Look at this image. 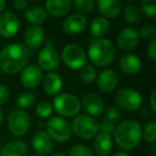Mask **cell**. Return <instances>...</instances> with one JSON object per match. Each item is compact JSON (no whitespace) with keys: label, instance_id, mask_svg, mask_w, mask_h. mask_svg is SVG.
Listing matches in <instances>:
<instances>
[{"label":"cell","instance_id":"obj_1","mask_svg":"<svg viewBox=\"0 0 156 156\" xmlns=\"http://www.w3.org/2000/svg\"><path fill=\"white\" fill-rule=\"evenodd\" d=\"M30 51L25 45L11 43L0 50V69L7 74H17L27 66Z\"/></svg>","mask_w":156,"mask_h":156},{"label":"cell","instance_id":"obj_2","mask_svg":"<svg viewBox=\"0 0 156 156\" xmlns=\"http://www.w3.org/2000/svg\"><path fill=\"white\" fill-rule=\"evenodd\" d=\"M115 140L124 151L134 150L141 140V126L135 120H126L115 127Z\"/></svg>","mask_w":156,"mask_h":156},{"label":"cell","instance_id":"obj_3","mask_svg":"<svg viewBox=\"0 0 156 156\" xmlns=\"http://www.w3.org/2000/svg\"><path fill=\"white\" fill-rule=\"evenodd\" d=\"M88 57L96 66L108 65L115 57V46L107 39H93L88 47Z\"/></svg>","mask_w":156,"mask_h":156},{"label":"cell","instance_id":"obj_4","mask_svg":"<svg viewBox=\"0 0 156 156\" xmlns=\"http://www.w3.org/2000/svg\"><path fill=\"white\" fill-rule=\"evenodd\" d=\"M72 129L78 138L88 140L98 135V123L90 115H79L72 122Z\"/></svg>","mask_w":156,"mask_h":156},{"label":"cell","instance_id":"obj_5","mask_svg":"<svg viewBox=\"0 0 156 156\" xmlns=\"http://www.w3.org/2000/svg\"><path fill=\"white\" fill-rule=\"evenodd\" d=\"M54 109L62 117H74L80 110V102L77 96L71 93L59 94L54 100Z\"/></svg>","mask_w":156,"mask_h":156},{"label":"cell","instance_id":"obj_6","mask_svg":"<svg viewBox=\"0 0 156 156\" xmlns=\"http://www.w3.org/2000/svg\"><path fill=\"white\" fill-rule=\"evenodd\" d=\"M62 60L71 69H79L87 64V55L77 44H69L63 48Z\"/></svg>","mask_w":156,"mask_h":156},{"label":"cell","instance_id":"obj_7","mask_svg":"<svg viewBox=\"0 0 156 156\" xmlns=\"http://www.w3.org/2000/svg\"><path fill=\"white\" fill-rule=\"evenodd\" d=\"M115 101L118 106L123 110L136 111L138 110L142 103V98H141L140 93L135 89L123 88L115 93Z\"/></svg>","mask_w":156,"mask_h":156},{"label":"cell","instance_id":"obj_8","mask_svg":"<svg viewBox=\"0 0 156 156\" xmlns=\"http://www.w3.org/2000/svg\"><path fill=\"white\" fill-rule=\"evenodd\" d=\"M31 120L26 111L15 109L9 113L8 117V127L14 136H24L30 128Z\"/></svg>","mask_w":156,"mask_h":156},{"label":"cell","instance_id":"obj_9","mask_svg":"<svg viewBox=\"0 0 156 156\" xmlns=\"http://www.w3.org/2000/svg\"><path fill=\"white\" fill-rule=\"evenodd\" d=\"M37 62H39L40 69L48 72L54 71L55 69L59 66L60 56H59L57 49L54 47L52 40H47L46 46L39 52Z\"/></svg>","mask_w":156,"mask_h":156},{"label":"cell","instance_id":"obj_10","mask_svg":"<svg viewBox=\"0 0 156 156\" xmlns=\"http://www.w3.org/2000/svg\"><path fill=\"white\" fill-rule=\"evenodd\" d=\"M46 128H47L46 133L49 135L50 138L58 142L67 141L71 137L72 132L69 124L60 117H54L48 120Z\"/></svg>","mask_w":156,"mask_h":156},{"label":"cell","instance_id":"obj_11","mask_svg":"<svg viewBox=\"0 0 156 156\" xmlns=\"http://www.w3.org/2000/svg\"><path fill=\"white\" fill-rule=\"evenodd\" d=\"M20 30L18 17L12 12L0 14V35L5 39L13 37Z\"/></svg>","mask_w":156,"mask_h":156},{"label":"cell","instance_id":"obj_12","mask_svg":"<svg viewBox=\"0 0 156 156\" xmlns=\"http://www.w3.org/2000/svg\"><path fill=\"white\" fill-rule=\"evenodd\" d=\"M138 40V32L134 28L127 27V28H124L120 31L119 35H118L117 43L121 50H123V51H130V50H133L137 46Z\"/></svg>","mask_w":156,"mask_h":156},{"label":"cell","instance_id":"obj_13","mask_svg":"<svg viewBox=\"0 0 156 156\" xmlns=\"http://www.w3.org/2000/svg\"><path fill=\"white\" fill-rule=\"evenodd\" d=\"M43 72L37 65L31 64L26 66L22 72L20 81L26 88H34L42 81Z\"/></svg>","mask_w":156,"mask_h":156},{"label":"cell","instance_id":"obj_14","mask_svg":"<svg viewBox=\"0 0 156 156\" xmlns=\"http://www.w3.org/2000/svg\"><path fill=\"white\" fill-rule=\"evenodd\" d=\"M52 139L44 130H39L32 137V147L37 155H47L52 150Z\"/></svg>","mask_w":156,"mask_h":156},{"label":"cell","instance_id":"obj_15","mask_svg":"<svg viewBox=\"0 0 156 156\" xmlns=\"http://www.w3.org/2000/svg\"><path fill=\"white\" fill-rule=\"evenodd\" d=\"M83 106L90 117H98L105 111V103L103 98L94 93H87L83 96Z\"/></svg>","mask_w":156,"mask_h":156},{"label":"cell","instance_id":"obj_16","mask_svg":"<svg viewBox=\"0 0 156 156\" xmlns=\"http://www.w3.org/2000/svg\"><path fill=\"white\" fill-rule=\"evenodd\" d=\"M118 83H119V76L112 69H104L101 72L96 80L98 89L105 93L112 92L117 88Z\"/></svg>","mask_w":156,"mask_h":156},{"label":"cell","instance_id":"obj_17","mask_svg":"<svg viewBox=\"0 0 156 156\" xmlns=\"http://www.w3.org/2000/svg\"><path fill=\"white\" fill-rule=\"evenodd\" d=\"M44 30L37 25H31L26 29L24 34V40L26 47L30 49H37L44 42Z\"/></svg>","mask_w":156,"mask_h":156},{"label":"cell","instance_id":"obj_18","mask_svg":"<svg viewBox=\"0 0 156 156\" xmlns=\"http://www.w3.org/2000/svg\"><path fill=\"white\" fill-rule=\"evenodd\" d=\"M87 27V18L81 14H72L63 22V30L71 35H76Z\"/></svg>","mask_w":156,"mask_h":156},{"label":"cell","instance_id":"obj_19","mask_svg":"<svg viewBox=\"0 0 156 156\" xmlns=\"http://www.w3.org/2000/svg\"><path fill=\"white\" fill-rule=\"evenodd\" d=\"M119 66L124 73L128 74V75H135L141 71L142 63L136 55L125 54L120 58Z\"/></svg>","mask_w":156,"mask_h":156},{"label":"cell","instance_id":"obj_20","mask_svg":"<svg viewBox=\"0 0 156 156\" xmlns=\"http://www.w3.org/2000/svg\"><path fill=\"white\" fill-rule=\"evenodd\" d=\"M96 5L100 13L108 18L118 17L122 11V5L119 0H98Z\"/></svg>","mask_w":156,"mask_h":156},{"label":"cell","instance_id":"obj_21","mask_svg":"<svg viewBox=\"0 0 156 156\" xmlns=\"http://www.w3.org/2000/svg\"><path fill=\"white\" fill-rule=\"evenodd\" d=\"M72 2L69 0H49L46 2V10L55 17L64 16L71 11Z\"/></svg>","mask_w":156,"mask_h":156},{"label":"cell","instance_id":"obj_22","mask_svg":"<svg viewBox=\"0 0 156 156\" xmlns=\"http://www.w3.org/2000/svg\"><path fill=\"white\" fill-rule=\"evenodd\" d=\"M62 79L57 73H48L43 79V87L48 95H57L62 89Z\"/></svg>","mask_w":156,"mask_h":156},{"label":"cell","instance_id":"obj_23","mask_svg":"<svg viewBox=\"0 0 156 156\" xmlns=\"http://www.w3.org/2000/svg\"><path fill=\"white\" fill-rule=\"evenodd\" d=\"M94 150L100 156H108L112 151V138L110 135L100 134L96 135L94 139Z\"/></svg>","mask_w":156,"mask_h":156},{"label":"cell","instance_id":"obj_24","mask_svg":"<svg viewBox=\"0 0 156 156\" xmlns=\"http://www.w3.org/2000/svg\"><path fill=\"white\" fill-rule=\"evenodd\" d=\"M27 145L22 140H14L3 145L0 151V156H26Z\"/></svg>","mask_w":156,"mask_h":156},{"label":"cell","instance_id":"obj_25","mask_svg":"<svg viewBox=\"0 0 156 156\" xmlns=\"http://www.w3.org/2000/svg\"><path fill=\"white\" fill-rule=\"evenodd\" d=\"M25 18L27 22L31 23L32 25H39L42 24L47 18V13L45 9L40 5H32L26 9L25 11Z\"/></svg>","mask_w":156,"mask_h":156},{"label":"cell","instance_id":"obj_26","mask_svg":"<svg viewBox=\"0 0 156 156\" xmlns=\"http://www.w3.org/2000/svg\"><path fill=\"white\" fill-rule=\"evenodd\" d=\"M109 30V22L104 17H98L90 26V34L94 39H101Z\"/></svg>","mask_w":156,"mask_h":156},{"label":"cell","instance_id":"obj_27","mask_svg":"<svg viewBox=\"0 0 156 156\" xmlns=\"http://www.w3.org/2000/svg\"><path fill=\"white\" fill-rule=\"evenodd\" d=\"M124 20L127 24L129 25H137L139 24L141 20V14L139 11L138 7H136L135 5H127L124 8L123 11Z\"/></svg>","mask_w":156,"mask_h":156},{"label":"cell","instance_id":"obj_28","mask_svg":"<svg viewBox=\"0 0 156 156\" xmlns=\"http://www.w3.org/2000/svg\"><path fill=\"white\" fill-rule=\"evenodd\" d=\"M35 103V96L31 92H23L16 98V106L20 108H29Z\"/></svg>","mask_w":156,"mask_h":156},{"label":"cell","instance_id":"obj_29","mask_svg":"<svg viewBox=\"0 0 156 156\" xmlns=\"http://www.w3.org/2000/svg\"><path fill=\"white\" fill-rule=\"evenodd\" d=\"M79 77L83 81L87 83H90L92 81L95 80L96 78V71L94 69L93 65L90 64H86L83 65L80 69V72H79Z\"/></svg>","mask_w":156,"mask_h":156},{"label":"cell","instance_id":"obj_30","mask_svg":"<svg viewBox=\"0 0 156 156\" xmlns=\"http://www.w3.org/2000/svg\"><path fill=\"white\" fill-rule=\"evenodd\" d=\"M141 135H143V139L147 142H154L156 140V124L155 122L151 121L147 122L145 124L144 128H143V133Z\"/></svg>","mask_w":156,"mask_h":156},{"label":"cell","instance_id":"obj_31","mask_svg":"<svg viewBox=\"0 0 156 156\" xmlns=\"http://www.w3.org/2000/svg\"><path fill=\"white\" fill-rule=\"evenodd\" d=\"M141 11L147 17L154 18L156 15V1L155 0H143L141 2Z\"/></svg>","mask_w":156,"mask_h":156},{"label":"cell","instance_id":"obj_32","mask_svg":"<svg viewBox=\"0 0 156 156\" xmlns=\"http://www.w3.org/2000/svg\"><path fill=\"white\" fill-rule=\"evenodd\" d=\"M52 111H54V107L47 101H43V102L39 103L37 106V115L42 119L50 117Z\"/></svg>","mask_w":156,"mask_h":156},{"label":"cell","instance_id":"obj_33","mask_svg":"<svg viewBox=\"0 0 156 156\" xmlns=\"http://www.w3.org/2000/svg\"><path fill=\"white\" fill-rule=\"evenodd\" d=\"M74 5L81 13H91L95 7V3L93 0H75Z\"/></svg>","mask_w":156,"mask_h":156},{"label":"cell","instance_id":"obj_34","mask_svg":"<svg viewBox=\"0 0 156 156\" xmlns=\"http://www.w3.org/2000/svg\"><path fill=\"white\" fill-rule=\"evenodd\" d=\"M69 156H94L92 151L85 144H74L69 151Z\"/></svg>","mask_w":156,"mask_h":156},{"label":"cell","instance_id":"obj_35","mask_svg":"<svg viewBox=\"0 0 156 156\" xmlns=\"http://www.w3.org/2000/svg\"><path fill=\"white\" fill-rule=\"evenodd\" d=\"M137 32H138V37H142V39H154L156 31L153 25L144 24L143 26H141V28Z\"/></svg>","mask_w":156,"mask_h":156},{"label":"cell","instance_id":"obj_36","mask_svg":"<svg viewBox=\"0 0 156 156\" xmlns=\"http://www.w3.org/2000/svg\"><path fill=\"white\" fill-rule=\"evenodd\" d=\"M115 123H112V122L107 119L102 120V122L98 124V130H101V133H103V134L111 135L115 132Z\"/></svg>","mask_w":156,"mask_h":156},{"label":"cell","instance_id":"obj_37","mask_svg":"<svg viewBox=\"0 0 156 156\" xmlns=\"http://www.w3.org/2000/svg\"><path fill=\"white\" fill-rule=\"evenodd\" d=\"M121 111L117 107H109L106 111V119L111 121L112 123H115V122L119 121L121 119Z\"/></svg>","mask_w":156,"mask_h":156},{"label":"cell","instance_id":"obj_38","mask_svg":"<svg viewBox=\"0 0 156 156\" xmlns=\"http://www.w3.org/2000/svg\"><path fill=\"white\" fill-rule=\"evenodd\" d=\"M10 98V91L7 86L0 85V105H3L7 103Z\"/></svg>","mask_w":156,"mask_h":156},{"label":"cell","instance_id":"obj_39","mask_svg":"<svg viewBox=\"0 0 156 156\" xmlns=\"http://www.w3.org/2000/svg\"><path fill=\"white\" fill-rule=\"evenodd\" d=\"M147 54L152 61L156 60V39H153L147 47Z\"/></svg>","mask_w":156,"mask_h":156},{"label":"cell","instance_id":"obj_40","mask_svg":"<svg viewBox=\"0 0 156 156\" xmlns=\"http://www.w3.org/2000/svg\"><path fill=\"white\" fill-rule=\"evenodd\" d=\"M13 5L16 10H26L28 7V2L25 0H14Z\"/></svg>","mask_w":156,"mask_h":156},{"label":"cell","instance_id":"obj_41","mask_svg":"<svg viewBox=\"0 0 156 156\" xmlns=\"http://www.w3.org/2000/svg\"><path fill=\"white\" fill-rule=\"evenodd\" d=\"M155 95H156V91L153 90L151 93V98H150V104H151V108H152V111L155 112L156 111V104H155Z\"/></svg>","mask_w":156,"mask_h":156},{"label":"cell","instance_id":"obj_42","mask_svg":"<svg viewBox=\"0 0 156 156\" xmlns=\"http://www.w3.org/2000/svg\"><path fill=\"white\" fill-rule=\"evenodd\" d=\"M5 8V0H0V14L2 13Z\"/></svg>","mask_w":156,"mask_h":156},{"label":"cell","instance_id":"obj_43","mask_svg":"<svg viewBox=\"0 0 156 156\" xmlns=\"http://www.w3.org/2000/svg\"><path fill=\"white\" fill-rule=\"evenodd\" d=\"M113 156H129L126 152H123V151H120V152H117V153L113 154Z\"/></svg>","mask_w":156,"mask_h":156},{"label":"cell","instance_id":"obj_44","mask_svg":"<svg viewBox=\"0 0 156 156\" xmlns=\"http://www.w3.org/2000/svg\"><path fill=\"white\" fill-rule=\"evenodd\" d=\"M50 156H67L64 152H55L54 154H51Z\"/></svg>","mask_w":156,"mask_h":156},{"label":"cell","instance_id":"obj_45","mask_svg":"<svg viewBox=\"0 0 156 156\" xmlns=\"http://www.w3.org/2000/svg\"><path fill=\"white\" fill-rule=\"evenodd\" d=\"M2 120H3V115H2V111L0 110V126L2 124Z\"/></svg>","mask_w":156,"mask_h":156},{"label":"cell","instance_id":"obj_46","mask_svg":"<svg viewBox=\"0 0 156 156\" xmlns=\"http://www.w3.org/2000/svg\"><path fill=\"white\" fill-rule=\"evenodd\" d=\"M30 156H41V155H37V154H33V155H30Z\"/></svg>","mask_w":156,"mask_h":156}]
</instances>
